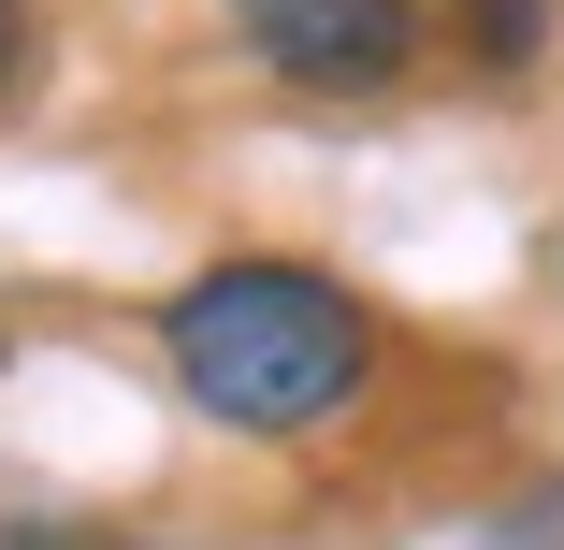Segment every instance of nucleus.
I'll list each match as a JSON object with an SVG mask.
<instances>
[{"label": "nucleus", "instance_id": "nucleus-1", "mask_svg": "<svg viewBox=\"0 0 564 550\" xmlns=\"http://www.w3.org/2000/svg\"><path fill=\"white\" fill-rule=\"evenodd\" d=\"M160 363L217 434H318L377 377V319L318 261H203L160 319Z\"/></svg>", "mask_w": 564, "mask_h": 550}, {"label": "nucleus", "instance_id": "nucleus-3", "mask_svg": "<svg viewBox=\"0 0 564 550\" xmlns=\"http://www.w3.org/2000/svg\"><path fill=\"white\" fill-rule=\"evenodd\" d=\"M464 44H478L492 73H521V58L550 44V0H464Z\"/></svg>", "mask_w": 564, "mask_h": 550}, {"label": "nucleus", "instance_id": "nucleus-2", "mask_svg": "<svg viewBox=\"0 0 564 550\" xmlns=\"http://www.w3.org/2000/svg\"><path fill=\"white\" fill-rule=\"evenodd\" d=\"M232 30L290 87H391L420 44V0H232Z\"/></svg>", "mask_w": 564, "mask_h": 550}, {"label": "nucleus", "instance_id": "nucleus-4", "mask_svg": "<svg viewBox=\"0 0 564 550\" xmlns=\"http://www.w3.org/2000/svg\"><path fill=\"white\" fill-rule=\"evenodd\" d=\"M15 58H30V0H0V87H15Z\"/></svg>", "mask_w": 564, "mask_h": 550}]
</instances>
